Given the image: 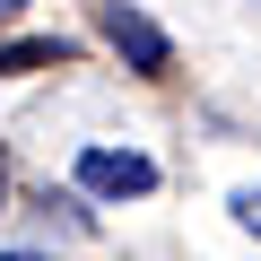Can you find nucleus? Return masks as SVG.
Masks as SVG:
<instances>
[{"instance_id":"obj_1","label":"nucleus","mask_w":261,"mask_h":261,"mask_svg":"<svg viewBox=\"0 0 261 261\" xmlns=\"http://www.w3.org/2000/svg\"><path fill=\"white\" fill-rule=\"evenodd\" d=\"M79 192H96V200H140V192H157V166H148L140 148H87V157H79Z\"/></svg>"},{"instance_id":"obj_6","label":"nucleus","mask_w":261,"mask_h":261,"mask_svg":"<svg viewBox=\"0 0 261 261\" xmlns=\"http://www.w3.org/2000/svg\"><path fill=\"white\" fill-rule=\"evenodd\" d=\"M0 261H44V252H0Z\"/></svg>"},{"instance_id":"obj_5","label":"nucleus","mask_w":261,"mask_h":261,"mask_svg":"<svg viewBox=\"0 0 261 261\" xmlns=\"http://www.w3.org/2000/svg\"><path fill=\"white\" fill-rule=\"evenodd\" d=\"M18 9H27V0H0V18H18Z\"/></svg>"},{"instance_id":"obj_4","label":"nucleus","mask_w":261,"mask_h":261,"mask_svg":"<svg viewBox=\"0 0 261 261\" xmlns=\"http://www.w3.org/2000/svg\"><path fill=\"white\" fill-rule=\"evenodd\" d=\"M235 218H244V226L261 235V183H252V192H235Z\"/></svg>"},{"instance_id":"obj_3","label":"nucleus","mask_w":261,"mask_h":261,"mask_svg":"<svg viewBox=\"0 0 261 261\" xmlns=\"http://www.w3.org/2000/svg\"><path fill=\"white\" fill-rule=\"evenodd\" d=\"M53 61H70V44H9L0 53V70H53Z\"/></svg>"},{"instance_id":"obj_2","label":"nucleus","mask_w":261,"mask_h":261,"mask_svg":"<svg viewBox=\"0 0 261 261\" xmlns=\"http://www.w3.org/2000/svg\"><path fill=\"white\" fill-rule=\"evenodd\" d=\"M105 35H113V53H130V70H148V79L174 61V53H166V35L130 9V0H105Z\"/></svg>"}]
</instances>
